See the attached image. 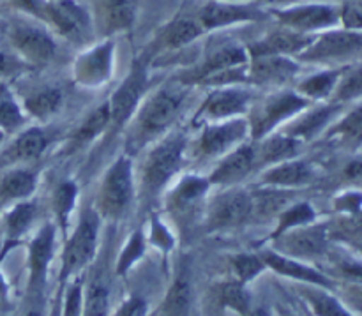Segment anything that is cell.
<instances>
[{"mask_svg": "<svg viewBox=\"0 0 362 316\" xmlns=\"http://www.w3.org/2000/svg\"><path fill=\"white\" fill-rule=\"evenodd\" d=\"M279 23V27L306 35L341 27V6L329 2H306L292 6L272 7L267 11Z\"/></svg>", "mask_w": 362, "mask_h": 316, "instance_id": "cell-1", "label": "cell"}, {"mask_svg": "<svg viewBox=\"0 0 362 316\" xmlns=\"http://www.w3.org/2000/svg\"><path fill=\"white\" fill-rule=\"evenodd\" d=\"M184 98H186L184 88L170 87L159 90L141 110L140 117H138L136 129L133 131L131 144L140 148L141 145L148 144L158 134H161L175 120L177 112H179L184 103Z\"/></svg>", "mask_w": 362, "mask_h": 316, "instance_id": "cell-2", "label": "cell"}, {"mask_svg": "<svg viewBox=\"0 0 362 316\" xmlns=\"http://www.w3.org/2000/svg\"><path fill=\"white\" fill-rule=\"evenodd\" d=\"M300 59L308 62H349L362 57V28L336 27L313 37Z\"/></svg>", "mask_w": 362, "mask_h": 316, "instance_id": "cell-3", "label": "cell"}, {"mask_svg": "<svg viewBox=\"0 0 362 316\" xmlns=\"http://www.w3.org/2000/svg\"><path fill=\"white\" fill-rule=\"evenodd\" d=\"M7 39L23 62L42 66L53 60L57 45L41 25L25 20H14L7 25Z\"/></svg>", "mask_w": 362, "mask_h": 316, "instance_id": "cell-4", "label": "cell"}, {"mask_svg": "<svg viewBox=\"0 0 362 316\" xmlns=\"http://www.w3.org/2000/svg\"><path fill=\"white\" fill-rule=\"evenodd\" d=\"M267 16L264 9L251 2H219L207 0L198 9L197 18L205 32L219 30V28L235 27V25L255 23Z\"/></svg>", "mask_w": 362, "mask_h": 316, "instance_id": "cell-5", "label": "cell"}, {"mask_svg": "<svg viewBox=\"0 0 362 316\" xmlns=\"http://www.w3.org/2000/svg\"><path fill=\"white\" fill-rule=\"evenodd\" d=\"M182 152L184 138L175 134V136H170L168 140L161 141L148 154L144 165V187L148 193L161 191L163 186L172 179L182 161Z\"/></svg>", "mask_w": 362, "mask_h": 316, "instance_id": "cell-6", "label": "cell"}, {"mask_svg": "<svg viewBox=\"0 0 362 316\" xmlns=\"http://www.w3.org/2000/svg\"><path fill=\"white\" fill-rule=\"evenodd\" d=\"M133 198V179H131V163L129 159L120 158L112 165V168L106 173L99 194V204L101 211L106 216L122 214L131 204Z\"/></svg>", "mask_w": 362, "mask_h": 316, "instance_id": "cell-7", "label": "cell"}, {"mask_svg": "<svg viewBox=\"0 0 362 316\" xmlns=\"http://www.w3.org/2000/svg\"><path fill=\"white\" fill-rule=\"evenodd\" d=\"M98 218L90 211L83 216L80 226L74 230L64 251L62 278L74 274L92 260L98 244Z\"/></svg>", "mask_w": 362, "mask_h": 316, "instance_id": "cell-8", "label": "cell"}, {"mask_svg": "<svg viewBox=\"0 0 362 316\" xmlns=\"http://www.w3.org/2000/svg\"><path fill=\"white\" fill-rule=\"evenodd\" d=\"M45 23L67 39H81L90 32V14L76 0H48Z\"/></svg>", "mask_w": 362, "mask_h": 316, "instance_id": "cell-9", "label": "cell"}, {"mask_svg": "<svg viewBox=\"0 0 362 316\" xmlns=\"http://www.w3.org/2000/svg\"><path fill=\"white\" fill-rule=\"evenodd\" d=\"M308 105H310V99L297 94H281L276 95V98H271L269 101H265V105L258 110L257 117L253 119V124H251L253 136L257 140L265 136L272 127L281 124L283 120L292 117L293 113L304 110Z\"/></svg>", "mask_w": 362, "mask_h": 316, "instance_id": "cell-10", "label": "cell"}, {"mask_svg": "<svg viewBox=\"0 0 362 316\" xmlns=\"http://www.w3.org/2000/svg\"><path fill=\"white\" fill-rule=\"evenodd\" d=\"M315 35H306L299 34V32H293L290 28L279 27L278 30H272L269 34H265L264 37L258 39V41L251 42L250 46H246L247 53H250V59L253 57H262V55H297L299 57L304 49L310 46V42L313 41Z\"/></svg>", "mask_w": 362, "mask_h": 316, "instance_id": "cell-11", "label": "cell"}, {"mask_svg": "<svg viewBox=\"0 0 362 316\" xmlns=\"http://www.w3.org/2000/svg\"><path fill=\"white\" fill-rule=\"evenodd\" d=\"M147 85V74H145L144 64L138 62L126 78L122 85L115 90L113 98L108 103V112H110V122L120 126L129 119L131 113L134 112L138 105V99L141 98Z\"/></svg>", "mask_w": 362, "mask_h": 316, "instance_id": "cell-12", "label": "cell"}, {"mask_svg": "<svg viewBox=\"0 0 362 316\" xmlns=\"http://www.w3.org/2000/svg\"><path fill=\"white\" fill-rule=\"evenodd\" d=\"M113 53H115V42L112 39H106L81 53L74 64L76 80L83 85L103 83L112 73Z\"/></svg>", "mask_w": 362, "mask_h": 316, "instance_id": "cell-13", "label": "cell"}, {"mask_svg": "<svg viewBox=\"0 0 362 316\" xmlns=\"http://www.w3.org/2000/svg\"><path fill=\"white\" fill-rule=\"evenodd\" d=\"M250 103V94L243 88H221L205 99L198 110L194 122H207V120H228L230 117L239 115L246 110Z\"/></svg>", "mask_w": 362, "mask_h": 316, "instance_id": "cell-14", "label": "cell"}, {"mask_svg": "<svg viewBox=\"0 0 362 316\" xmlns=\"http://www.w3.org/2000/svg\"><path fill=\"white\" fill-rule=\"evenodd\" d=\"M205 30L202 28L200 21L197 16H187V14H179L172 21L161 27L158 35L152 41V52H168V49H179L189 42L197 41Z\"/></svg>", "mask_w": 362, "mask_h": 316, "instance_id": "cell-15", "label": "cell"}, {"mask_svg": "<svg viewBox=\"0 0 362 316\" xmlns=\"http://www.w3.org/2000/svg\"><path fill=\"white\" fill-rule=\"evenodd\" d=\"M247 62H250V53L246 46L226 42L207 53L204 66L200 67V74L204 80H218L223 74L240 69Z\"/></svg>", "mask_w": 362, "mask_h": 316, "instance_id": "cell-16", "label": "cell"}, {"mask_svg": "<svg viewBox=\"0 0 362 316\" xmlns=\"http://www.w3.org/2000/svg\"><path fill=\"white\" fill-rule=\"evenodd\" d=\"M247 133V124L244 120H230L218 126L205 127L198 141V151L204 156L225 154L226 151L239 144Z\"/></svg>", "mask_w": 362, "mask_h": 316, "instance_id": "cell-17", "label": "cell"}, {"mask_svg": "<svg viewBox=\"0 0 362 316\" xmlns=\"http://www.w3.org/2000/svg\"><path fill=\"white\" fill-rule=\"evenodd\" d=\"M253 211V197L243 193V191H237V193H230L216 201L211 223L214 228H233V226H240L244 221H247Z\"/></svg>", "mask_w": 362, "mask_h": 316, "instance_id": "cell-18", "label": "cell"}, {"mask_svg": "<svg viewBox=\"0 0 362 316\" xmlns=\"http://www.w3.org/2000/svg\"><path fill=\"white\" fill-rule=\"evenodd\" d=\"M250 62V78L255 83H283L297 71L296 62L283 55L253 57Z\"/></svg>", "mask_w": 362, "mask_h": 316, "instance_id": "cell-19", "label": "cell"}, {"mask_svg": "<svg viewBox=\"0 0 362 316\" xmlns=\"http://www.w3.org/2000/svg\"><path fill=\"white\" fill-rule=\"evenodd\" d=\"M255 165H257V148L240 147L223 159V163L214 170L209 182L219 184V186L235 184L243 180Z\"/></svg>", "mask_w": 362, "mask_h": 316, "instance_id": "cell-20", "label": "cell"}, {"mask_svg": "<svg viewBox=\"0 0 362 316\" xmlns=\"http://www.w3.org/2000/svg\"><path fill=\"white\" fill-rule=\"evenodd\" d=\"M46 145H48V138H46V134L41 129L34 127V129L23 131L0 154V166H9L21 161H32V159L39 158L45 152Z\"/></svg>", "mask_w": 362, "mask_h": 316, "instance_id": "cell-21", "label": "cell"}, {"mask_svg": "<svg viewBox=\"0 0 362 316\" xmlns=\"http://www.w3.org/2000/svg\"><path fill=\"white\" fill-rule=\"evenodd\" d=\"M288 253L293 257H318L327 247V230L324 226L304 225V228L296 230L286 237L283 244Z\"/></svg>", "mask_w": 362, "mask_h": 316, "instance_id": "cell-22", "label": "cell"}, {"mask_svg": "<svg viewBox=\"0 0 362 316\" xmlns=\"http://www.w3.org/2000/svg\"><path fill=\"white\" fill-rule=\"evenodd\" d=\"M264 264H267L269 267L274 269L278 274L286 276V278L297 279V281L311 283V285L322 286V288L329 286V279L325 278L324 274L317 272L315 269L308 267V265H303L297 260H290V258L279 257V254L276 253H265Z\"/></svg>", "mask_w": 362, "mask_h": 316, "instance_id": "cell-23", "label": "cell"}, {"mask_svg": "<svg viewBox=\"0 0 362 316\" xmlns=\"http://www.w3.org/2000/svg\"><path fill=\"white\" fill-rule=\"evenodd\" d=\"M136 13L138 0H103V20L108 34L131 30Z\"/></svg>", "mask_w": 362, "mask_h": 316, "instance_id": "cell-24", "label": "cell"}, {"mask_svg": "<svg viewBox=\"0 0 362 316\" xmlns=\"http://www.w3.org/2000/svg\"><path fill=\"white\" fill-rule=\"evenodd\" d=\"M53 246V226L46 225L30 246V283L32 286L39 285L46 274L49 260H52Z\"/></svg>", "mask_w": 362, "mask_h": 316, "instance_id": "cell-25", "label": "cell"}, {"mask_svg": "<svg viewBox=\"0 0 362 316\" xmlns=\"http://www.w3.org/2000/svg\"><path fill=\"white\" fill-rule=\"evenodd\" d=\"M35 187V175L27 170H13L0 179V205L11 200L30 197Z\"/></svg>", "mask_w": 362, "mask_h": 316, "instance_id": "cell-26", "label": "cell"}, {"mask_svg": "<svg viewBox=\"0 0 362 316\" xmlns=\"http://www.w3.org/2000/svg\"><path fill=\"white\" fill-rule=\"evenodd\" d=\"M313 172L303 161H283L265 173L264 180L274 186H303L311 179Z\"/></svg>", "mask_w": 362, "mask_h": 316, "instance_id": "cell-27", "label": "cell"}, {"mask_svg": "<svg viewBox=\"0 0 362 316\" xmlns=\"http://www.w3.org/2000/svg\"><path fill=\"white\" fill-rule=\"evenodd\" d=\"M339 78H341V71L336 69L322 71V73L313 74V76L306 78V80L299 85L300 95L306 99L327 98V95L334 94Z\"/></svg>", "mask_w": 362, "mask_h": 316, "instance_id": "cell-28", "label": "cell"}, {"mask_svg": "<svg viewBox=\"0 0 362 316\" xmlns=\"http://www.w3.org/2000/svg\"><path fill=\"white\" fill-rule=\"evenodd\" d=\"M303 295L317 316H354L334 295L325 290L310 286L303 290Z\"/></svg>", "mask_w": 362, "mask_h": 316, "instance_id": "cell-29", "label": "cell"}, {"mask_svg": "<svg viewBox=\"0 0 362 316\" xmlns=\"http://www.w3.org/2000/svg\"><path fill=\"white\" fill-rule=\"evenodd\" d=\"M32 218H34V205L32 204H20L7 214L6 219V247H4L2 254L16 242L21 237V233L27 230L30 225Z\"/></svg>", "mask_w": 362, "mask_h": 316, "instance_id": "cell-30", "label": "cell"}, {"mask_svg": "<svg viewBox=\"0 0 362 316\" xmlns=\"http://www.w3.org/2000/svg\"><path fill=\"white\" fill-rule=\"evenodd\" d=\"M299 148V141L292 136H278L265 141L257 151V163H283Z\"/></svg>", "mask_w": 362, "mask_h": 316, "instance_id": "cell-31", "label": "cell"}, {"mask_svg": "<svg viewBox=\"0 0 362 316\" xmlns=\"http://www.w3.org/2000/svg\"><path fill=\"white\" fill-rule=\"evenodd\" d=\"M336 110H338V106H325V108H318L315 110V112L308 113L306 117H303V119L290 129L288 136L296 138V140H299V138H311L313 134H317L322 127L327 126V122L331 120V117L334 115Z\"/></svg>", "mask_w": 362, "mask_h": 316, "instance_id": "cell-32", "label": "cell"}, {"mask_svg": "<svg viewBox=\"0 0 362 316\" xmlns=\"http://www.w3.org/2000/svg\"><path fill=\"white\" fill-rule=\"evenodd\" d=\"M60 103H62V94L59 88H45V90H39L27 98L25 108L30 115L45 120L59 110Z\"/></svg>", "mask_w": 362, "mask_h": 316, "instance_id": "cell-33", "label": "cell"}, {"mask_svg": "<svg viewBox=\"0 0 362 316\" xmlns=\"http://www.w3.org/2000/svg\"><path fill=\"white\" fill-rule=\"evenodd\" d=\"M191 306V286L187 279L180 278L173 283L166 295L163 316H187Z\"/></svg>", "mask_w": 362, "mask_h": 316, "instance_id": "cell-34", "label": "cell"}, {"mask_svg": "<svg viewBox=\"0 0 362 316\" xmlns=\"http://www.w3.org/2000/svg\"><path fill=\"white\" fill-rule=\"evenodd\" d=\"M23 124V113L13 99L6 85L0 83V129L4 133L14 131Z\"/></svg>", "mask_w": 362, "mask_h": 316, "instance_id": "cell-35", "label": "cell"}, {"mask_svg": "<svg viewBox=\"0 0 362 316\" xmlns=\"http://www.w3.org/2000/svg\"><path fill=\"white\" fill-rule=\"evenodd\" d=\"M334 98L338 103L354 101L362 98V64L341 73L338 81V87L334 90Z\"/></svg>", "mask_w": 362, "mask_h": 316, "instance_id": "cell-36", "label": "cell"}, {"mask_svg": "<svg viewBox=\"0 0 362 316\" xmlns=\"http://www.w3.org/2000/svg\"><path fill=\"white\" fill-rule=\"evenodd\" d=\"M209 186H211L209 180L198 179V177L184 179L182 182H180V186L175 189V193H173V204L179 209L194 204V201L200 200V198L204 197V193L207 191Z\"/></svg>", "mask_w": 362, "mask_h": 316, "instance_id": "cell-37", "label": "cell"}, {"mask_svg": "<svg viewBox=\"0 0 362 316\" xmlns=\"http://www.w3.org/2000/svg\"><path fill=\"white\" fill-rule=\"evenodd\" d=\"M110 124V112H108V103L103 105L101 108L95 110L83 124L78 129L76 133V141L78 144H85V141L92 140V138L98 136L101 131L106 129V126Z\"/></svg>", "mask_w": 362, "mask_h": 316, "instance_id": "cell-38", "label": "cell"}, {"mask_svg": "<svg viewBox=\"0 0 362 316\" xmlns=\"http://www.w3.org/2000/svg\"><path fill=\"white\" fill-rule=\"evenodd\" d=\"M315 219V211L308 204H299L296 207L288 209L286 212H283L281 221H279V228L276 233H285L288 230L296 228V226H304L313 223Z\"/></svg>", "mask_w": 362, "mask_h": 316, "instance_id": "cell-39", "label": "cell"}, {"mask_svg": "<svg viewBox=\"0 0 362 316\" xmlns=\"http://www.w3.org/2000/svg\"><path fill=\"white\" fill-rule=\"evenodd\" d=\"M332 134L352 141L362 140V103L357 105L356 108H354L352 112L334 127Z\"/></svg>", "mask_w": 362, "mask_h": 316, "instance_id": "cell-40", "label": "cell"}, {"mask_svg": "<svg viewBox=\"0 0 362 316\" xmlns=\"http://www.w3.org/2000/svg\"><path fill=\"white\" fill-rule=\"evenodd\" d=\"M221 303L232 308L233 311H239L240 315L250 313V297H247L243 283H228L223 286Z\"/></svg>", "mask_w": 362, "mask_h": 316, "instance_id": "cell-41", "label": "cell"}, {"mask_svg": "<svg viewBox=\"0 0 362 316\" xmlns=\"http://www.w3.org/2000/svg\"><path fill=\"white\" fill-rule=\"evenodd\" d=\"M74 200H76V186L73 182L60 184L55 193V211L62 226H66L67 216L74 207Z\"/></svg>", "mask_w": 362, "mask_h": 316, "instance_id": "cell-42", "label": "cell"}, {"mask_svg": "<svg viewBox=\"0 0 362 316\" xmlns=\"http://www.w3.org/2000/svg\"><path fill=\"white\" fill-rule=\"evenodd\" d=\"M108 313V290L105 286H92L87 293L83 316H106Z\"/></svg>", "mask_w": 362, "mask_h": 316, "instance_id": "cell-43", "label": "cell"}, {"mask_svg": "<svg viewBox=\"0 0 362 316\" xmlns=\"http://www.w3.org/2000/svg\"><path fill=\"white\" fill-rule=\"evenodd\" d=\"M233 269H235V274L239 276L240 283H244L247 279H253L264 269V262L253 254H240L233 260Z\"/></svg>", "mask_w": 362, "mask_h": 316, "instance_id": "cell-44", "label": "cell"}, {"mask_svg": "<svg viewBox=\"0 0 362 316\" xmlns=\"http://www.w3.org/2000/svg\"><path fill=\"white\" fill-rule=\"evenodd\" d=\"M141 251H144V242H141V237L136 233V235L129 240L126 250L122 251V257H120L119 262V272H126L127 267H129L136 258H140Z\"/></svg>", "mask_w": 362, "mask_h": 316, "instance_id": "cell-45", "label": "cell"}, {"mask_svg": "<svg viewBox=\"0 0 362 316\" xmlns=\"http://www.w3.org/2000/svg\"><path fill=\"white\" fill-rule=\"evenodd\" d=\"M9 4L13 7H16L18 11H21V13L30 14V16L45 21L46 4H48V0H9Z\"/></svg>", "mask_w": 362, "mask_h": 316, "instance_id": "cell-46", "label": "cell"}, {"mask_svg": "<svg viewBox=\"0 0 362 316\" xmlns=\"http://www.w3.org/2000/svg\"><path fill=\"white\" fill-rule=\"evenodd\" d=\"M21 67H23V60L20 57L0 52V78L11 76V74L18 73Z\"/></svg>", "mask_w": 362, "mask_h": 316, "instance_id": "cell-47", "label": "cell"}, {"mask_svg": "<svg viewBox=\"0 0 362 316\" xmlns=\"http://www.w3.org/2000/svg\"><path fill=\"white\" fill-rule=\"evenodd\" d=\"M339 272L343 278L349 281L356 283V285H362V262L359 260H345L339 264Z\"/></svg>", "mask_w": 362, "mask_h": 316, "instance_id": "cell-48", "label": "cell"}, {"mask_svg": "<svg viewBox=\"0 0 362 316\" xmlns=\"http://www.w3.org/2000/svg\"><path fill=\"white\" fill-rule=\"evenodd\" d=\"M81 308V290L80 285H73L67 292L66 306H64V316H80Z\"/></svg>", "mask_w": 362, "mask_h": 316, "instance_id": "cell-49", "label": "cell"}, {"mask_svg": "<svg viewBox=\"0 0 362 316\" xmlns=\"http://www.w3.org/2000/svg\"><path fill=\"white\" fill-rule=\"evenodd\" d=\"M362 207V194L361 193H349L338 200V209L350 212V214H357L361 212Z\"/></svg>", "mask_w": 362, "mask_h": 316, "instance_id": "cell-50", "label": "cell"}, {"mask_svg": "<svg viewBox=\"0 0 362 316\" xmlns=\"http://www.w3.org/2000/svg\"><path fill=\"white\" fill-rule=\"evenodd\" d=\"M145 313H147V308H145L144 300L131 299L126 304H122L117 316H145Z\"/></svg>", "mask_w": 362, "mask_h": 316, "instance_id": "cell-51", "label": "cell"}, {"mask_svg": "<svg viewBox=\"0 0 362 316\" xmlns=\"http://www.w3.org/2000/svg\"><path fill=\"white\" fill-rule=\"evenodd\" d=\"M346 177L354 182H362V161H354L346 166Z\"/></svg>", "mask_w": 362, "mask_h": 316, "instance_id": "cell-52", "label": "cell"}, {"mask_svg": "<svg viewBox=\"0 0 362 316\" xmlns=\"http://www.w3.org/2000/svg\"><path fill=\"white\" fill-rule=\"evenodd\" d=\"M219 2H246V0H219Z\"/></svg>", "mask_w": 362, "mask_h": 316, "instance_id": "cell-53", "label": "cell"}, {"mask_svg": "<svg viewBox=\"0 0 362 316\" xmlns=\"http://www.w3.org/2000/svg\"><path fill=\"white\" fill-rule=\"evenodd\" d=\"M27 316H41V315H39L37 311H30V313H28Z\"/></svg>", "mask_w": 362, "mask_h": 316, "instance_id": "cell-54", "label": "cell"}, {"mask_svg": "<svg viewBox=\"0 0 362 316\" xmlns=\"http://www.w3.org/2000/svg\"><path fill=\"white\" fill-rule=\"evenodd\" d=\"M4 134H6V133H4V131L0 129V144H2V140H4Z\"/></svg>", "mask_w": 362, "mask_h": 316, "instance_id": "cell-55", "label": "cell"}, {"mask_svg": "<svg viewBox=\"0 0 362 316\" xmlns=\"http://www.w3.org/2000/svg\"><path fill=\"white\" fill-rule=\"evenodd\" d=\"M286 316H293V315H286Z\"/></svg>", "mask_w": 362, "mask_h": 316, "instance_id": "cell-56", "label": "cell"}]
</instances>
